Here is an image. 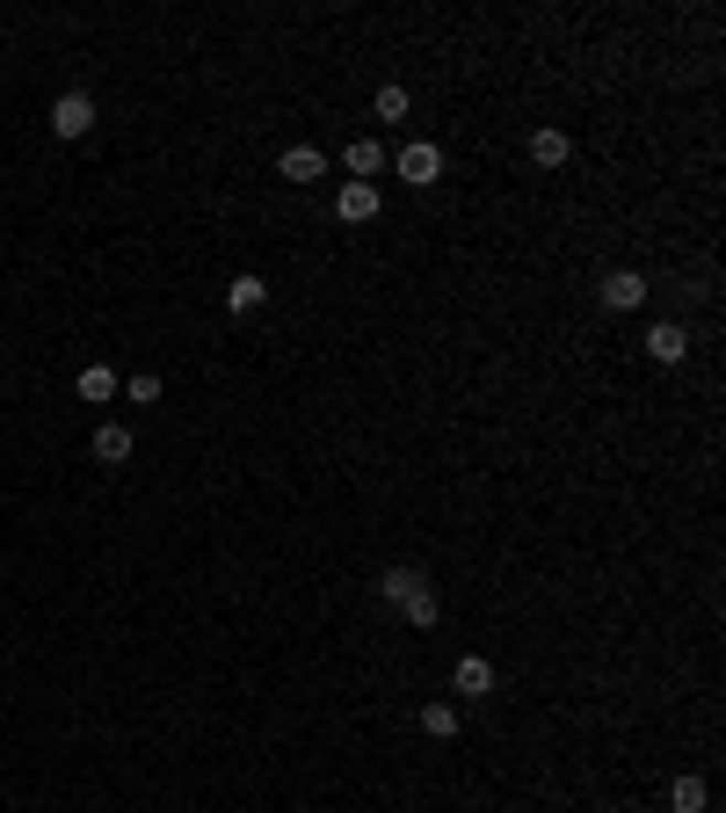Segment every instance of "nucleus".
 <instances>
[{"label": "nucleus", "mask_w": 726, "mask_h": 813, "mask_svg": "<svg viewBox=\"0 0 726 813\" xmlns=\"http://www.w3.org/2000/svg\"><path fill=\"white\" fill-rule=\"evenodd\" d=\"M393 174H399V182H407V190H429L436 174H444V146H429V139L399 146V153H393Z\"/></svg>", "instance_id": "1"}, {"label": "nucleus", "mask_w": 726, "mask_h": 813, "mask_svg": "<svg viewBox=\"0 0 726 813\" xmlns=\"http://www.w3.org/2000/svg\"><path fill=\"white\" fill-rule=\"evenodd\" d=\"M596 298H604V312H640L647 306V277L640 269H610V277L596 284Z\"/></svg>", "instance_id": "2"}, {"label": "nucleus", "mask_w": 726, "mask_h": 813, "mask_svg": "<svg viewBox=\"0 0 726 813\" xmlns=\"http://www.w3.org/2000/svg\"><path fill=\"white\" fill-rule=\"evenodd\" d=\"M52 131H58V139H87V131H95V95H81V87L58 95V103H52Z\"/></svg>", "instance_id": "3"}, {"label": "nucleus", "mask_w": 726, "mask_h": 813, "mask_svg": "<svg viewBox=\"0 0 726 813\" xmlns=\"http://www.w3.org/2000/svg\"><path fill=\"white\" fill-rule=\"evenodd\" d=\"M277 174L291 182V190H306V182H320V174H328V153H320V146H284V153H277Z\"/></svg>", "instance_id": "4"}, {"label": "nucleus", "mask_w": 726, "mask_h": 813, "mask_svg": "<svg viewBox=\"0 0 726 813\" xmlns=\"http://www.w3.org/2000/svg\"><path fill=\"white\" fill-rule=\"evenodd\" d=\"M647 356H654V364H683V356H691V334L675 328V320H654V328H647Z\"/></svg>", "instance_id": "5"}, {"label": "nucleus", "mask_w": 726, "mask_h": 813, "mask_svg": "<svg viewBox=\"0 0 726 813\" xmlns=\"http://www.w3.org/2000/svg\"><path fill=\"white\" fill-rule=\"evenodd\" d=\"M334 211H342L349 225H371L378 218V182H342V190H334Z\"/></svg>", "instance_id": "6"}, {"label": "nucleus", "mask_w": 726, "mask_h": 813, "mask_svg": "<svg viewBox=\"0 0 726 813\" xmlns=\"http://www.w3.org/2000/svg\"><path fill=\"white\" fill-rule=\"evenodd\" d=\"M531 160H537V168H567V160H574V139L559 131V124H537V131H531Z\"/></svg>", "instance_id": "7"}, {"label": "nucleus", "mask_w": 726, "mask_h": 813, "mask_svg": "<svg viewBox=\"0 0 726 813\" xmlns=\"http://www.w3.org/2000/svg\"><path fill=\"white\" fill-rule=\"evenodd\" d=\"M261 306H269V277L241 269V277L225 284V312H261Z\"/></svg>", "instance_id": "8"}, {"label": "nucleus", "mask_w": 726, "mask_h": 813, "mask_svg": "<svg viewBox=\"0 0 726 813\" xmlns=\"http://www.w3.org/2000/svg\"><path fill=\"white\" fill-rule=\"evenodd\" d=\"M342 174H349V182H378V174H385V146L378 139H356L342 153Z\"/></svg>", "instance_id": "9"}, {"label": "nucleus", "mask_w": 726, "mask_h": 813, "mask_svg": "<svg viewBox=\"0 0 726 813\" xmlns=\"http://www.w3.org/2000/svg\"><path fill=\"white\" fill-rule=\"evenodd\" d=\"M450 683H458V697H487V691H494V661H487V654H466L458 668H450Z\"/></svg>", "instance_id": "10"}, {"label": "nucleus", "mask_w": 726, "mask_h": 813, "mask_svg": "<svg viewBox=\"0 0 726 813\" xmlns=\"http://www.w3.org/2000/svg\"><path fill=\"white\" fill-rule=\"evenodd\" d=\"M124 458H131V429H124V421H103V429H95V466H124Z\"/></svg>", "instance_id": "11"}, {"label": "nucleus", "mask_w": 726, "mask_h": 813, "mask_svg": "<svg viewBox=\"0 0 726 813\" xmlns=\"http://www.w3.org/2000/svg\"><path fill=\"white\" fill-rule=\"evenodd\" d=\"M399 610H407V624H415V632H429V624H436V618H444V596H436V589H429V581H421V589H415V596H407V603H399Z\"/></svg>", "instance_id": "12"}, {"label": "nucleus", "mask_w": 726, "mask_h": 813, "mask_svg": "<svg viewBox=\"0 0 726 813\" xmlns=\"http://www.w3.org/2000/svg\"><path fill=\"white\" fill-rule=\"evenodd\" d=\"M81 399L109 407V399H117V371H109V364H87V371H81Z\"/></svg>", "instance_id": "13"}, {"label": "nucleus", "mask_w": 726, "mask_h": 813, "mask_svg": "<svg viewBox=\"0 0 726 813\" xmlns=\"http://www.w3.org/2000/svg\"><path fill=\"white\" fill-rule=\"evenodd\" d=\"M415 589H421V574H415V567H385V574H378V596H385V603H407Z\"/></svg>", "instance_id": "14"}, {"label": "nucleus", "mask_w": 726, "mask_h": 813, "mask_svg": "<svg viewBox=\"0 0 726 813\" xmlns=\"http://www.w3.org/2000/svg\"><path fill=\"white\" fill-rule=\"evenodd\" d=\"M421 734H429V741H450V734H458V705H444V697L421 705Z\"/></svg>", "instance_id": "15"}, {"label": "nucleus", "mask_w": 726, "mask_h": 813, "mask_svg": "<svg viewBox=\"0 0 726 813\" xmlns=\"http://www.w3.org/2000/svg\"><path fill=\"white\" fill-rule=\"evenodd\" d=\"M705 799H712L705 778H675V784H669V806H675V813H705Z\"/></svg>", "instance_id": "16"}, {"label": "nucleus", "mask_w": 726, "mask_h": 813, "mask_svg": "<svg viewBox=\"0 0 726 813\" xmlns=\"http://www.w3.org/2000/svg\"><path fill=\"white\" fill-rule=\"evenodd\" d=\"M371 109H378V117H393V124H399V117H407V87H393V81H385L378 95H371Z\"/></svg>", "instance_id": "17"}, {"label": "nucleus", "mask_w": 726, "mask_h": 813, "mask_svg": "<svg viewBox=\"0 0 726 813\" xmlns=\"http://www.w3.org/2000/svg\"><path fill=\"white\" fill-rule=\"evenodd\" d=\"M124 393H131V399H139V407H153V399H160V378H153V371H139V378H131V385H124Z\"/></svg>", "instance_id": "18"}]
</instances>
